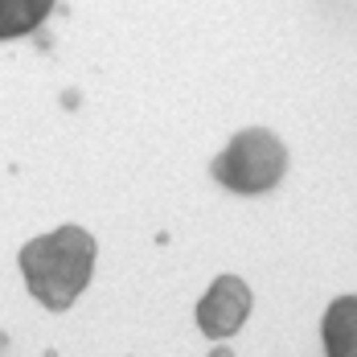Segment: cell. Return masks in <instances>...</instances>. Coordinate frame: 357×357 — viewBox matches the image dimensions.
Masks as SVG:
<instances>
[{
    "label": "cell",
    "mask_w": 357,
    "mask_h": 357,
    "mask_svg": "<svg viewBox=\"0 0 357 357\" xmlns=\"http://www.w3.org/2000/svg\"><path fill=\"white\" fill-rule=\"evenodd\" d=\"M210 173L230 193H267L287 173V148L271 128H243L214 156Z\"/></svg>",
    "instance_id": "cell-2"
},
{
    "label": "cell",
    "mask_w": 357,
    "mask_h": 357,
    "mask_svg": "<svg viewBox=\"0 0 357 357\" xmlns=\"http://www.w3.org/2000/svg\"><path fill=\"white\" fill-rule=\"evenodd\" d=\"M354 296H341L324 317V349L328 357H354Z\"/></svg>",
    "instance_id": "cell-5"
},
{
    "label": "cell",
    "mask_w": 357,
    "mask_h": 357,
    "mask_svg": "<svg viewBox=\"0 0 357 357\" xmlns=\"http://www.w3.org/2000/svg\"><path fill=\"white\" fill-rule=\"evenodd\" d=\"M54 13V0H0V41L33 33Z\"/></svg>",
    "instance_id": "cell-4"
},
{
    "label": "cell",
    "mask_w": 357,
    "mask_h": 357,
    "mask_svg": "<svg viewBox=\"0 0 357 357\" xmlns=\"http://www.w3.org/2000/svg\"><path fill=\"white\" fill-rule=\"evenodd\" d=\"M250 304H255V296H250L247 280H238V275H218L210 291L197 300V328L206 333V337H234L250 317Z\"/></svg>",
    "instance_id": "cell-3"
},
{
    "label": "cell",
    "mask_w": 357,
    "mask_h": 357,
    "mask_svg": "<svg viewBox=\"0 0 357 357\" xmlns=\"http://www.w3.org/2000/svg\"><path fill=\"white\" fill-rule=\"evenodd\" d=\"M210 357H234V349H230V345H214V349H210Z\"/></svg>",
    "instance_id": "cell-6"
},
{
    "label": "cell",
    "mask_w": 357,
    "mask_h": 357,
    "mask_svg": "<svg viewBox=\"0 0 357 357\" xmlns=\"http://www.w3.org/2000/svg\"><path fill=\"white\" fill-rule=\"evenodd\" d=\"M95 255H99L95 234L70 222V226H58L50 234L29 238L17 255V267L25 275L29 296L41 308L66 312L95 275Z\"/></svg>",
    "instance_id": "cell-1"
}]
</instances>
